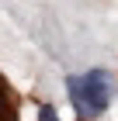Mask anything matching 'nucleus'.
<instances>
[{
    "label": "nucleus",
    "instance_id": "1",
    "mask_svg": "<svg viewBox=\"0 0 118 121\" xmlns=\"http://www.w3.org/2000/svg\"><path fill=\"white\" fill-rule=\"evenodd\" d=\"M66 93H70V100H73V107H76L80 118H97V114L108 111V104H111L108 73L90 69V73L70 76V80H66Z\"/></svg>",
    "mask_w": 118,
    "mask_h": 121
},
{
    "label": "nucleus",
    "instance_id": "2",
    "mask_svg": "<svg viewBox=\"0 0 118 121\" xmlns=\"http://www.w3.org/2000/svg\"><path fill=\"white\" fill-rule=\"evenodd\" d=\"M38 121H59V118H56V111L49 104H42V107H38Z\"/></svg>",
    "mask_w": 118,
    "mask_h": 121
}]
</instances>
